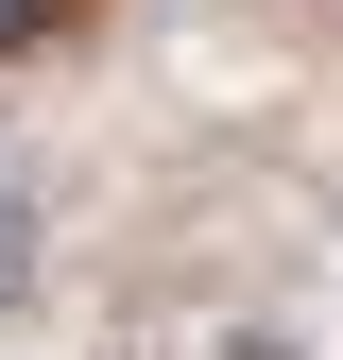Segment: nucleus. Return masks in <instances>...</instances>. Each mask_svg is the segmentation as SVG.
Returning <instances> with one entry per match:
<instances>
[{
	"mask_svg": "<svg viewBox=\"0 0 343 360\" xmlns=\"http://www.w3.org/2000/svg\"><path fill=\"white\" fill-rule=\"evenodd\" d=\"M18 292H34V223L0 206V309H18Z\"/></svg>",
	"mask_w": 343,
	"mask_h": 360,
	"instance_id": "1",
	"label": "nucleus"
},
{
	"mask_svg": "<svg viewBox=\"0 0 343 360\" xmlns=\"http://www.w3.org/2000/svg\"><path fill=\"white\" fill-rule=\"evenodd\" d=\"M18 34H34V0H0V52H18Z\"/></svg>",
	"mask_w": 343,
	"mask_h": 360,
	"instance_id": "2",
	"label": "nucleus"
},
{
	"mask_svg": "<svg viewBox=\"0 0 343 360\" xmlns=\"http://www.w3.org/2000/svg\"><path fill=\"white\" fill-rule=\"evenodd\" d=\"M0 206H18V189H0Z\"/></svg>",
	"mask_w": 343,
	"mask_h": 360,
	"instance_id": "3",
	"label": "nucleus"
}]
</instances>
